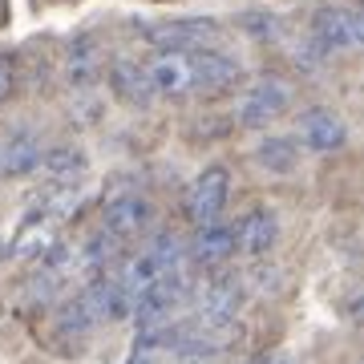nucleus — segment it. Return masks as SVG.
I'll return each mask as SVG.
<instances>
[{"instance_id":"1","label":"nucleus","mask_w":364,"mask_h":364,"mask_svg":"<svg viewBox=\"0 0 364 364\" xmlns=\"http://www.w3.org/2000/svg\"><path fill=\"white\" fill-rule=\"evenodd\" d=\"M287 105H291V85L279 77H259V81H251L247 93L239 97L235 117L247 130H267L272 122H279L287 114Z\"/></svg>"},{"instance_id":"16","label":"nucleus","mask_w":364,"mask_h":364,"mask_svg":"<svg viewBox=\"0 0 364 364\" xmlns=\"http://www.w3.org/2000/svg\"><path fill=\"white\" fill-rule=\"evenodd\" d=\"M57 243H61V239H57V223L53 219H33V223H25V231L16 235L13 251L21 255V259H45Z\"/></svg>"},{"instance_id":"18","label":"nucleus","mask_w":364,"mask_h":364,"mask_svg":"<svg viewBox=\"0 0 364 364\" xmlns=\"http://www.w3.org/2000/svg\"><path fill=\"white\" fill-rule=\"evenodd\" d=\"M93 324H97V320H93V312L85 308V304H81V296H73L65 308H61V316H57V328H61V336H85Z\"/></svg>"},{"instance_id":"14","label":"nucleus","mask_w":364,"mask_h":364,"mask_svg":"<svg viewBox=\"0 0 364 364\" xmlns=\"http://www.w3.org/2000/svg\"><path fill=\"white\" fill-rule=\"evenodd\" d=\"M105 73V49L97 37H77L73 45H69V57H65V77L77 85V90H85V85H93V81Z\"/></svg>"},{"instance_id":"13","label":"nucleus","mask_w":364,"mask_h":364,"mask_svg":"<svg viewBox=\"0 0 364 364\" xmlns=\"http://www.w3.org/2000/svg\"><path fill=\"white\" fill-rule=\"evenodd\" d=\"M275 239H279V215L267 210V207L247 210L243 223L235 227V243H239V251L251 255V259H263V255L275 247Z\"/></svg>"},{"instance_id":"2","label":"nucleus","mask_w":364,"mask_h":364,"mask_svg":"<svg viewBox=\"0 0 364 364\" xmlns=\"http://www.w3.org/2000/svg\"><path fill=\"white\" fill-rule=\"evenodd\" d=\"M308 37L324 53H356L364 45V16L348 4H324L316 9Z\"/></svg>"},{"instance_id":"22","label":"nucleus","mask_w":364,"mask_h":364,"mask_svg":"<svg viewBox=\"0 0 364 364\" xmlns=\"http://www.w3.org/2000/svg\"><path fill=\"white\" fill-rule=\"evenodd\" d=\"M178 364H215L210 356H178Z\"/></svg>"},{"instance_id":"15","label":"nucleus","mask_w":364,"mask_h":364,"mask_svg":"<svg viewBox=\"0 0 364 364\" xmlns=\"http://www.w3.org/2000/svg\"><path fill=\"white\" fill-rule=\"evenodd\" d=\"M85 170H90V158L81 146H53L41 154V174L49 182H61V186H73L77 178H85Z\"/></svg>"},{"instance_id":"19","label":"nucleus","mask_w":364,"mask_h":364,"mask_svg":"<svg viewBox=\"0 0 364 364\" xmlns=\"http://www.w3.org/2000/svg\"><path fill=\"white\" fill-rule=\"evenodd\" d=\"M291 57H296V69H308V73H316L328 53L320 49L312 37H304V41H296V45H291Z\"/></svg>"},{"instance_id":"5","label":"nucleus","mask_w":364,"mask_h":364,"mask_svg":"<svg viewBox=\"0 0 364 364\" xmlns=\"http://www.w3.org/2000/svg\"><path fill=\"white\" fill-rule=\"evenodd\" d=\"M239 308H243V279L231 272H219L198 287L195 320H203V324H235Z\"/></svg>"},{"instance_id":"20","label":"nucleus","mask_w":364,"mask_h":364,"mask_svg":"<svg viewBox=\"0 0 364 364\" xmlns=\"http://www.w3.org/2000/svg\"><path fill=\"white\" fill-rule=\"evenodd\" d=\"M13 90H16V65L9 53H0V105L13 97Z\"/></svg>"},{"instance_id":"8","label":"nucleus","mask_w":364,"mask_h":364,"mask_svg":"<svg viewBox=\"0 0 364 364\" xmlns=\"http://www.w3.org/2000/svg\"><path fill=\"white\" fill-rule=\"evenodd\" d=\"M296 130H299V142L308 146V150H316V154H332V150H340V146L348 142L344 117L332 114V109H324V105L304 109L299 122H296Z\"/></svg>"},{"instance_id":"21","label":"nucleus","mask_w":364,"mask_h":364,"mask_svg":"<svg viewBox=\"0 0 364 364\" xmlns=\"http://www.w3.org/2000/svg\"><path fill=\"white\" fill-rule=\"evenodd\" d=\"M243 364H287V356H279V352H267V356H251V360Z\"/></svg>"},{"instance_id":"3","label":"nucleus","mask_w":364,"mask_h":364,"mask_svg":"<svg viewBox=\"0 0 364 364\" xmlns=\"http://www.w3.org/2000/svg\"><path fill=\"white\" fill-rule=\"evenodd\" d=\"M227 203H231V170L227 166H207L186 186V198H182L186 219L195 223V227H207V223L223 219Z\"/></svg>"},{"instance_id":"11","label":"nucleus","mask_w":364,"mask_h":364,"mask_svg":"<svg viewBox=\"0 0 364 364\" xmlns=\"http://www.w3.org/2000/svg\"><path fill=\"white\" fill-rule=\"evenodd\" d=\"M191 65H195V93H223L239 81V61L215 45L191 53Z\"/></svg>"},{"instance_id":"10","label":"nucleus","mask_w":364,"mask_h":364,"mask_svg":"<svg viewBox=\"0 0 364 364\" xmlns=\"http://www.w3.org/2000/svg\"><path fill=\"white\" fill-rule=\"evenodd\" d=\"M109 93H114L122 105L146 109V105L154 102V85H150L146 61H134V57H117L114 65H109Z\"/></svg>"},{"instance_id":"17","label":"nucleus","mask_w":364,"mask_h":364,"mask_svg":"<svg viewBox=\"0 0 364 364\" xmlns=\"http://www.w3.org/2000/svg\"><path fill=\"white\" fill-rule=\"evenodd\" d=\"M255 162H259L267 174H291L299 162V150L291 138H263L259 146H255Z\"/></svg>"},{"instance_id":"7","label":"nucleus","mask_w":364,"mask_h":364,"mask_svg":"<svg viewBox=\"0 0 364 364\" xmlns=\"http://www.w3.org/2000/svg\"><path fill=\"white\" fill-rule=\"evenodd\" d=\"M150 223H154V207H150V198H142V195H114L102 210V231L114 235L117 243L138 239Z\"/></svg>"},{"instance_id":"9","label":"nucleus","mask_w":364,"mask_h":364,"mask_svg":"<svg viewBox=\"0 0 364 364\" xmlns=\"http://www.w3.org/2000/svg\"><path fill=\"white\" fill-rule=\"evenodd\" d=\"M41 154H45V146H41L37 130L16 126V130L4 138V146H0V178H4V174H9V178H28V174H37Z\"/></svg>"},{"instance_id":"4","label":"nucleus","mask_w":364,"mask_h":364,"mask_svg":"<svg viewBox=\"0 0 364 364\" xmlns=\"http://www.w3.org/2000/svg\"><path fill=\"white\" fill-rule=\"evenodd\" d=\"M146 73H150L154 97L182 102V97H191V93H195V65H191V53L158 49L154 57L146 61Z\"/></svg>"},{"instance_id":"12","label":"nucleus","mask_w":364,"mask_h":364,"mask_svg":"<svg viewBox=\"0 0 364 364\" xmlns=\"http://www.w3.org/2000/svg\"><path fill=\"white\" fill-rule=\"evenodd\" d=\"M235 251H239V243H235V223L215 219V223H207V227H198L195 231L186 255H191L198 267H223Z\"/></svg>"},{"instance_id":"6","label":"nucleus","mask_w":364,"mask_h":364,"mask_svg":"<svg viewBox=\"0 0 364 364\" xmlns=\"http://www.w3.org/2000/svg\"><path fill=\"white\" fill-rule=\"evenodd\" d=\"M215 37H219V21H210V16H182V21H166V25H154L146 33V41L154 49H174V53L210 49Z\"/></svg>"}]
</instances>
